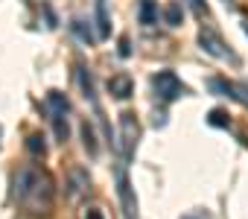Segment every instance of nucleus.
Listing matches in <instances>:
<instances>
[{
	"label": "nucleus",
	"mask_w": 248,
	"mask_h": 219,
	"mask_svg": "<svg viewBox=\"0 0 248 219\" xmlns=\"http://www.w3.org/2000/svg\"><path fill=\"white\" fill-rule=\"evenodd\" d=\"M47 108H50V120H53V129H56V138L59 141H67V96L59 94V91H50L47 94Z\"/></svg>",
	"instance_id": "obj_2"
},
{
	"label": "nucleus",
	"mask_w": 248,
	"mask_h": 219,
	"mask_svg": "<svg viewBox=\"0 0 248 219\" xmlns=\"http://www.w3.org/2000/svg\"><path fill=\"white\" fill-rule=\"evenodd\" d=\"M199 44H202L204 53H210V56H216V59H233V53L225 50L222 38H219L213 30H202V32H199Z\"/></svg>",
	"instance_id": "obj_5"
},
{
	"label": "nucleus",
	"mask_w": 248,
	"mask_h": 219,
	"mask_svg": "<svg viewBox=\"0 0 248 219\" xmlns=\"http://www.w3.org/2000/svg\"><path fill=\"white\" fill-rule=\"evenodd\" d=\"M96 21H99V38H108V15H105V0H96Z\"/></svg>",
	"instance_id": "obj_9"
},
{
	"label": "nucleus",
	"mask_w": 248,
	"mask_h": 219,
	"mask_svg": "<svg viewBox=\"0 0 248 219\" xmlns=\"http://www.w3.org/2000/svg\"><path fill=\"white\" fill-rule=\"evenodd\" d=\"M213 126H228L231 120H225V111H210V117H207Z\"/></svg>",
	"instance_id": "obj_13"
},
{
	"label": "nucleus",
	"mask_w": 248,
	"mask_h": 219,
	"mask_svg": "<svg viewBox=\"0 0 248 219\" xmlns=\"http://www.w3.org/2000/svg\"><path fill=\"white\" fill-rule=\"evenodd\" d=\"M85 219H105V216H102V210H96V207H93V210H88V216H85Z\"/></svg>",
	"instance_id": "obj_18"
},
{
	"label": "nucleus",
	"mask_w": 248,
	"mask_h": 219,
	"mask_svg": "<svg viewBox=\"0 0 248 219\" xmlns=\"http://www.w3.org/2000/svg\"><path fill=\"white\" fill-rule=\"evenodd\" d=\"M138 18H140V24H143V27H152V24H158V6H155V0H140Z\"/></svg>",
	"instance_id": "obj_8"
},
{
	"label": "nucleus",
	"mask_w": 248,
	"mask_h": 219,
	"mask_svg": "<svg viewBox=\"0 0 248 219\" xmlns=\"http://www.w3.org/2000/svg\"><path fill=\"white\" fill-rule=\"evenodd\" d=\"M15 193L30 213H47L53 207V178L41 167H24L15 178Z\"/></svg>",
	"instance_id": "obj_1"
},
{
	"label": "nucleus",
	"mask_w": 248,
	"mask_h": 219,
	"mask_svg": "<svg viewBox=\"0 0 248 219\" xmlns=\"http://www.w3.org/2000/svg\"><path fill=\"white\" fill-rule=\"evenodd\" d=\"M181 219H213L207 210H202V207H196V210H190V213H184Z\"/></svg>",
	"instance_id": "obj_15"
},
{
	"label": "nucleus",
	"mask_w": 248,
	"mask_h": 219,
	"mask_svg": "<svg viewBox=\"0 0 248 219\" xmlns=\"http://www.w3.org/2000/svg\"><path fill=\"white\" fill-rule=\"evenodd\" d=\"M120 56H129V38H120Z\"/></svg>",
	"instance_id": "obj_17"
},
{
	"label": "nucleus",
	"mask_w": 248,
	"mask_h": 219,
	"mask_svg": "<svg viewBox=\"0 0 248 219\" xmlns=\"http://www.w3.org/2000/svg\"><path fill=\"white\" fill-rule=\"evenodd\" d=\"M233 99L248 105V85H233Z\"/></svg>",
	"instance_id": "obj_12"
},
{
	"label": "nucleus",
	"mask_w": 248,
	"mask_h": 219,
	"mask_svg": "<svg viewBox=\"0 0 248 219\" xmlns=\"http://www.w3.org/2000/svg\"><path fill=\"white\" fill-rule=\"evenodd\" d=\"M138 138H140V129H138L135 114L132 111H123L120 114V146H123V155H126V158H132Z\"/></svg>",
	"instance_id": "obj_4"
},
{
	"label": "nucleus",
	"mask_w": 248,
	"mask_h": 219,
	"mask_svg": "<svg viewBox=\"0 0 248 219\" xmlns=\"http://www.w3.org/2000/svg\"><path fill=\"white\" fill-rule=\"evenodd\" d=\"M117 190H120V199H123V210H126V219H135L138 216V202L132 196V184L126 178V172H120L117 178Z\"/></svg>",
	"instance_id": "obj_6"
},
{
	"label": "nucleus",
	"mask_w": 248,
	"mask_h": 219,
	"mask_svg": "<svg viewBox=\"0 0 248 219\" xmlns=\"http://www.w3.org/2000/svg\"><path fill=\"white\" fill-rule=\"evenodd\" d=\"M152 91H155V96H158L161 102H172V99H178L181 94H187V88L181 85V79H178L172 70L155 73V76H152Z\"/></svg>",
	"instance_id": "obj_3"
},
{
	"label": "nucleus",
	"mask_w": 248,
	"mask_h": 219,
	"mask_svg": "<svg viewBox=\"0 0 248 219\" xmlns=\"http://www.w3.org/2000/svg\"><path fill=\"white\" fill-rule=\"evenodd\" d=\"M242 30H245V35H248V21H245V24H242Z\"/></svg>",
	"instance_id": "obj_20"
},
{
	"label": "nucleus",
	"mask_w": 248,
	"mask_h": 219,
	"mask_svg": "<svg viewBox=\"0 0 248 219\" xmlns=\"http://www.w3.org/2000/svg\"><path fill=\"white\" fill-rule=\"evenodd\" d=\"M222 3H225V6H233V0H222Z\"/></svg>",
	"instance_id": "obj_19"
},
{
	"label": "nucleus",
	"mask_w": 248,
	"mask_h": 219,
	"mask_svg": "<svg viewBox=\"0 0 248 219\" xmlns=\"http://www.w3.org/2000/svg\"><path fill=\"white\" fill-rule=\"evenodd\" d=\"M164 15H167V24H170V27H178V24H181V18H184V15H181V6H178V3H170Z\"/></svg>",
	"instance_id": "obj_11"
},
{
	"label": "nucleus",
	"mask_w": 248,
	"mask_h": 219,
	"mask_svg": "<svg viewBox=\"0 0 248 219\" xmlns=\"http://www.w3.org/2000/svg\"><path fill=\"white\" fill-rule=\"evenodd\" d=\"M187 6H190L193 12H199V15L207 12V3H204V0H187Z\"/></svg>",
	"instance_id": "obj_16"
},
{
	"label": "nucleus",
	"mask_w": 248,
	"mask_h": 219,
	"mask_svg": "<svg viewBox=\"0 0 248 219\" xmlns=\"http://www.w3.org/2000/svg\"><path fill=\"white\" fill-rule=\"evenodd\" d=\"M82 135H85V146L91 149V152H96V143H93V132H91V126L85 123V129H82Z\"/></svg>",
	"instance_id": "obj_14"
},
{
	"label": "nucleus",
	"mask_w": 248,
	"mask_h": 219,
	"mask_svg": "<svg viewBox=\"0 0 248 219\" xmlns=\"http://www.w3.org/2000/svg\"><path fill=\"white\" fill-rule=\"evenodd\" d=\"M27 149H30L32 155H44V152H47V143H44L41 135H30V138H27Z\"/></svg>",
	"instance_id": "obj_10"
},
{
	"label": "nucleus",
	"mask_w": 248,
	"mask_h": 219,
	"mask_svg": "<svg viewBox=\"0 0 248 219\" xmlns=\"http://www.w3.org/2000/svg\"><path fill=\"white\" fill-rule=\"evenodd\" d=\"M108 94L117 96V99H129V96L135 94V82H132V76H126V73L111 76V79H108Z\"/></svg>",
	"instance_id": "obj_7"
}]
</instances>
